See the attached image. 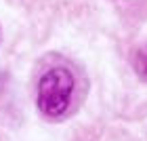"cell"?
Wrapping results in <instances>:
<instances>
[{"label": "cell", "instance_id": "2", "mask_svg": "<svg viewBox=\"0 0 147 141\" xmlns=\"http://www.w3.org/2000/svg\"><path fill=\"white\" fill-rule=\"evenodd\" d=\"M132 65H135V72L141 80H147V44L139 46L135 51V59H132Z\"/></svg>", "mask_w": 147, "mask_h": 141}, {"label": "cell", "instance_id": "1", "mask_svg": "<svg viewBox=\"0 0 147 141\" xmlns=\"http://www.w3.org/2000/svg\"><path fill=\"white\" fill-rule=\"evenodd\" d=\"M74 95V76L65 68H53L38 82V107L44 116L65 114Z\"/></svg>", "mask_w": 147, "mask_h": 141}]
</instances>
